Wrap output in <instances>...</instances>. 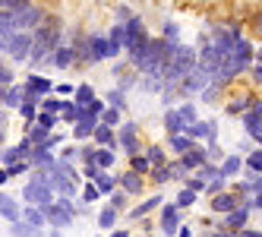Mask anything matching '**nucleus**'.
Returning a JSON list of instances; mask_svg holds the SVG:
<instances>
[{
    "instance_id": "46",
    "label": "nucleus",
    "mask_w": 262,
    "mask_h": 237,
    "mask_svg": "<svg viewBox=\"0 0 262 237\" xmlns=\"http://www.w3.org/2000/svg\"><path fill=\"white\" fill-rule=\"evenodd\" d=\"M0 85H4V89H13V85H16V73H13V67H7V63H4V70H0Z\"/></svg>"
},
{
    "instance_id": "10",
    "label": "nucleus",
    "mask_w": 262,
    "mask_h": 237,
    "mask_svg": "<svg viewBox=\"0 0 262 237\" xmlns=\"http://www.w3.org/2000/svg\"><path fill=\"white\" fill-rule=\"evenodd\" d=\"M186 136H190V139H209V149H215V145H218V120L215 117L199 120L196 126L186 130Z\"/></svg>"
},
{
    "instance_id": "33",
    "label": "nucleus",
    "mask_w": 262,
    "mask_h": 237,
    "mask_svg": "<svg viewBox=\"0 0 262 237\" xmlns=\"http://www.w3.org/2000/svg\"><path fill=\"white\" fill-rule=\"evenodd\" d=\"M161 38L171 41V45H183V41H180V26H177L174 19H164V26H161Z\"/></svg>"
},
{
    "instance_id": "18",
    "label": "nucleus",
    "mask_w": 262,
    "mask_h": 237,
    "mask_svg": "<svg viewBox=\"0 0 262 237\" xmlns=\"http://www.w3.org/2000/svg\"><path fill=\"white\" fill-rule=\"evenodd\" d=\"M120 190H123L126 196H142V193H145V177H139V174H133V171H123V174H120Z\"/></svg>"
},
{
    "instance_id": "60",
    "label": "nucleus",
    "mask_w": 262,
    "mask_h": 237,
    "mask_svg": "<svg viewBox=\"0 0 262 237\" xmlns=\"http://www.w3.org/2000/svg\"><path fill=\"white\" fill-rule=\"evenodd\" d=\"M142 237H152V234H142Z\"/></svg>"
},
{
    "instance_id": "49",
    "label": "nucleus",
    "mask_w": 262,
    "mask_h": 237,
    "mask_svg": "<svg viewBox=\"0 0 262 237\" xmlns=\"http://www.w3.org/2000/svg\"><path fill=\"white\" fill-rule=\"evenodd\" d=\"M7 171H10V177H19V174H29V171H35V168H32V161H19V165H10Z\"/></svg>"
},
{
    "instance_id": "4",
    "label": "nucleus",
    "mask_w": 262,
    "mask_h": 237,
    "mask_svg": "<svg viewBox=\"0 0 262 237\" xmlns=\"http://www.w3.org/2000/svg\"><path fill=\"white\" fill-rule=\"evenodd\" d=\"M23 203H26V206L48 209V206L57 203V193H54L51 187H45V184H26V187H23Z\"/></svg>"
},
{
    "instance_id": "13",
    "label": "nucleus",
    "mask_w": 262,
    "mask_h": 237,
    "mask_svg": "<svg viewBox=\"0 0 262 237\" xmlns=\"http://www.w3.org/2000/svg\"><path fill=\"white\" fill-rule=\"evenodd\" d=\"M240 203H243V199H240L234 190H228V193H221V196L209 199V209H212L215 215H224V218H228L234 209H240Z\"/></svg>"
},
{
    "instance_id": "52",
    "label": "nucleus",
    "mask_w": 262,
    "mask_h": 237,
    "mask_svg": "<svg viewBox=\"0 0 262 237\" xmlns=\"http://www.w3.org/2000/svg\"><path fill=\"white\" fill-rule=\"evenodd\" d=\"M250 73H253V79H256V82H262V60H256Z\"/></svg>"
},
{
    "instance_id": "24",
    "label": "nucleus",
    "mask_w": 262,
    "mask_h": 237,
    "mask_svg": "<svg viewBox=\"0 0 262 237\" xmlns=\"http://www.w3.org/2000/svg\"><path fill=\"white\" fill-rule=\"evenodd\" d=\"M196 145H199V142H196V139H190L186 133H180V136H167V149L177 152V158H180V155H186V152H193Z\"/></svg>"
},
{
    "instance_id": "28",
    "label": "nucleus",
    "mask_w": 262,
    "mask_h": 237,
    "mask_svg": "<svg viewBox=\"0 0 262 237\" xmlns=\"http://www.w3.org/2000/svg\"><path fill=\"white\" fill-rule=\"evenodd\" d=\"M98 228H101V231H107V234H111V231H117V209L111 206V203L98 212Z\"/></svg>"
},
{
    "instance_id": "15",
    "label": "nucleus",
    "mask_w": 262,
    "mask_h": 237,
    "mask_svg": "<svg viewBox=\"0 0 262 237\" xmlns=\"http://www.w3.org/2000/svg\"><path fill=\"white\" fill-rule=\"evenodd\" d=\"M23 209H26V206H19V203H16V196H10L7 190L0 193V215H4V222H7V225L23 222Z\"/></svg>"
},
{
    "instance_id": "39",
    "label": "nucleus",
    "mask_w": 262,
    "mask_h": 237,
    "mask_svg": "<svg viewBox=\"0 0 262 237\" xmlns=\"http://www.w3.org/2000/svg\"><path fill=\"white\" fill-rule=\"evenodd\" d=\"M101 123H104V126H117V130H120V126H123V111H117V107H107L104 117H101Z\"/></svg>"
},
{
    "instance_id": "12",
    "label": "nucleus",
    "mask_w": 262,
    "mask_h": 237,
    "mask_svg": "<svg viewBox=\"0 0 262 237\" xmlns=\"http://www.w3.org/2000/svg\"><path fill=\"white\" fill-rule=\"evenodd\" d=\"M32 149L35 145L23 136V142H16V145H7L4 149V168H10V165H19V161H29L32 158Z\"/></svg>"
},
{
    "instance_id": "48",
    "label": "nucleus",
    "mask_w": 262,
    "mask_h": 237,
    "mask_svg": "<svg viewBox=\"0 0 262 237\" xmlns=\"http://www.w3.org/2000/svg\"><path fill=\"white\" fill-rule=\"evenodd\" d=\"M57 98H63V101H70V95H76V85H70V82H57Z\"/></svg>"
},
{
    "instance_id": "59",
    "label": "nucleus",
    "mask_w": 262,
    "mask_h": 237,
    "mask_svg": "<svg viewBox=\"0 0 262 237\" xmlns=\"http://www.w3.org/2000/svg\"><path fill=\"white\" fill-rule=\"evenodd\" d=\"M256 145H259V149H262V139H259V142H256Z\"/></svg>"
},
{
    "instance_id": "30",
    "label": "nucleus",
    "mask_w": 262,
    "mask_h": 237,
    "mask_svg": "<svg viewBox=\"0 0 262 237\" xmlns=\"http://www.w3.org/2000/svg\"><path fill=\"white\" fill-rule=\"evenodd\" d=\"M101 199V190L92 184V180H82V196H79V206L85 209V206H92V203H98Z\"/></svg>"
},
{
    "instance_id": "50",
    "label": "nucleus",
    "mask_w": 262,
    "mask_h": 237,
    "mask_svg": "<svg viewBox=\"0 0 262 237\" xmlns=\"http://www.w3.org/2000/svg\"><path fill=\"white\" fill-rule=\"evenodd\" d=\"M126 199H129V196H126L123 190H117L114 196H111V199H107V203H111V206H114V209L120 212V209H126Z\"/></svg>"
},
{
    "instance_id": "58",
    "label": "nucleus",
    "mask_w": 262,
    "mask_h": 237,
    "mask_svg": "<svg viewBox=\"0 0 262 237\" xmlns=\"http://www.w3.org/2000/svg\"><path fill=\"white\" fill-rule=\"evenodd\" d=\"M48 237H63V231H57V228H51V231H48Z\"/></svg>"
},
{
    "instance_id": "45",
    "label": "nucleus",
    "mask_w": 262,
    "mask_h": 237,
    "mask_svg": "<svg viewBox=\"0 0 262 237\" xmlns=\"http://www.w3.org/2000/svg\"><path fill=\"white\" fill-rule=\"evenodd\" d=\"M199 177L205 180V184H209V180H215V177H221V165H215V161H209V165H205V168L199 171Z\"/></svg>"
},
{
    "instance_id": "41",
    "label": "nucleus",
    "mask_w": 262,
    "mask_h": 237,
    "mask_svg": "<svg viewBox=\"0 0 262 237\" xmlns=\"http://www.w3.org/2000/svg\"><path fill=\"white\" fill-rule=\"evenodd\" d=\"M167 180H174V171H171V165H164V168H155V171H152V184H155V187L167 184Z\"/></svg>"
},
{
    "instance_id": "42",
    "label": "nucleus",
    "mask_w": 262,
    "mask_h": 237,
    "mask_svg": "<svg viewBox=\"0 0 262 237\" xmlns=\"http://www.w3.org/2000/svg\"><path fill=\"white\" fill-rule=\"evenodd\" d=\"M183 187H186V190H193V193H205V190H209V184H205V180H202L199 174H190Z\"/></svg>"
},
{
    "instance_id": "3",
    "label": "nucleus",
    "mask_w": 262,
    "mask_h": 237,
    "mask_svg": "<svg viewBox=\"0 0 262 237\" xmlns=\"http://www.w3.org/2000/svg\"><path fill=\"white\" fill-rule=\"evenodd\" d=\"M48 23V16H45V7H38V4H26V10L13 19V26H16V32H38L41 26Z\"/></svg>"
},
{
    "instance_id": "55",
    "label": "nucleus",
    "mask_w": 262,
    "mask_h": 237,
    "mask_svg": "<svg viewBox=\"0 0 262 237\" xmlns=\"http://www.w3.org/2000/svg\"><path fill=\"white\" fill-rule=\"evenodd\" d=\"M7 184H10V171L4 168V171H0V187H7Z\"/></svg>"
},
{
    "instance_id": "34",
    "label": "nucleus",
    "mask_w": 262,
    "mask_h": 237,
    "mask_svg": "<svg viewBox=\"0 0 262 237\" xmlns=\"http://www.w3.org/2000/svg\"><path fill=\"white\" fill-rule=\"evenodd\" d=\"M177 111H180V117H183V123H186V130H190V126H196V123H199V117H196V107H193V101H180V104H177Z\"/></svg>"
},
{
    "instance_id": "37",
    "label": "nucleus",
    "mask_w": 262,
    "mask_h": 237,
    "mask_svg": "<svg viewBox=\"0 0 262 237\" xmlns=\"http://www.w3.org/2000/svg\"><path fill=\"white\" fill-rule=\"evenodd\" d=\"M196 199H199V193H193V190H186V187H183V190L177 193V199H174V203H177V209L183 212V209H190V206H196Z\"/></svg>"
},
{
    "instance_id": "9",
    "label": "nucleus",
    "mask_w": 262,
    "mask_h": 237,
    "mask_svg": "<svg viewBox=\"0 0 262 237\" xmlns=\"http://www.w3.org/2000/svg\"><path fill=\"white\" fill-rule=\"evenodd\" d=\"M26 85V92H29V98H35V101H45V98H51L54 95V85L48 76H41V73H29V79L23 82Z\"/></svg>"
},
{
    "instance_id": "35",
    "label": "nucleus",
    "mask_w": 262,
    "mask_h": 237,
    "mask_svg": "<svg viewBox=\"0 0 262 237\" xmlns=\"http://www.w3.org/2000/svg\"><path fill=\"white\" fill-rule=\"evenodd\" d=\"M250 107H253V98H234V101H228V107H224V111H228L231 117H234V114L243 117V114L250 111Z\"/></svg>"
},
{
    "instance_id": "8",
    "label": "nucleus",
    "mask_w": 262,
    "mask_h": 237,
    "mask_svg": "<svg viewBox=\"0 0 262 237\" xmlns=\"http://www.w3.org/2000/svg\"><path fill=\"white\" fill-rule=\"evenodd\" d=\"M250 212H256V209H253V199H243L240 209H234V212L221 222V228H224V231H234V234H243V231H247V222H250Z\"/></svg>"
},
{
    "instance_id": "54",
    "label": "nucleus",
    "mask_w": 262,
    "mask_h": 237,
    "mask_svg": "<svg viewBox=\"0 0 262 237\" xmlns=\"http://www.w3.org/2000/svg\"><path fill=\"white\" fill-rule=\"evenodd\" d=\"M243 237H262V228H247V231H243Z\"/></svg>"
},
{
    "instance_id": "14",
    "label": "nucleus",
    "mask_w": 262,
    "mask_h": 237,
    "mask_svg": "<svg viewBox=\"0 0 262 237\" xmlns=\"http://www.w3.org/2000/svg\"><path fill=\"white\" fill-rule=\"evenodd\" d=\"M26 101H29L26 85H13V89H4V92H0V104H4V111H19Z\"/></svg>"
},
{
    "instance_id": "26",
    "label": "nucleus",
    "mask_w": 262,
    "mask_h": 237,
    "mask_svg": "<svg viewBox=\"0 0 262 237\" xmlns=\"http://www.w3.org/2000/svg\"><path fill=\"white\" fill-rule=\"evenodd\" d=\"M51 136H54V133H51V130H45V126H38V123H26V139L35 145V149H38V145H45Z\"/></svg>"
},
{
    "instance_id": "31",
    "label": "nucleus",
    "mask_w": 262,
    "mask_h": 237,
    "mask_svg": "<svg viewBox=\"0 0 262 237\" xmlns=\"http://www.w3.org/2000/svg\"><path fill=\"white\" fill-rule=\"evenodd\" d=\"M10 234H13V237H45L48 231H38V228H32L29 222H16V225H10Z\"/></svg>"
},
{
    "instance_id": "43",
    "label": "nucleus",
    "mask_w": 262,
    "mask_h": 237,
    "mask_svg": "<svg viewBox=\"0 0 262 237\" xmlns=\"http://www.w3.org/2000/svg\"><path fill=\"white\" fill-rule=\"evenodd\" d=\"M57 120H60L57 114H48V111H41V114H38V120H35V123H38V126H45V130H51V133H54V130H57Z\"/></svg>"
},
{
    "instance_id": "47",
    "label": "nucleus",
    "mask_w": 262,
    "mask_h": 237,
    "mask_svg": "<svg viewBox=\"0 0 262 237\" xmlns=\"http://www.w3.org/2000/svg\"><path fill=\"white\" fill-rule=\"evenodd\" d=\"M60 158V165H67V168H73V161H76L79 158V149H73V145H67V149L57 155Z\"/></svg>"
},
{
    "instance_id": "57",
    "label": "nucleus",
    "mask_w": 262,
    "mask_h": 237,
    "mask_svg": "<svg viewBox=\"0 0 262 237\" xmlns=\"http://www.w3.org/2000/svg\"><path fill=\"white\" fill-rule=\"evenodd\" d=\"M177 237H193V231H190V228H186V225H183V228H180V234H177Z\"/></svg>"
},
{
    "instance_id": "16",
    "label": "nucleus",
    "mask_w": 262,
    "mask_h": 237,
    "mask_svg": "<svg viewBox=\"0 0 262 237\" xmlns=\"http://www.w3.org/2000/svg\"><path fill=\"white\" fill-rule=\"evenodd\" d=\"M158 209H164V196H161V193H155V196L142 199L139 206H133V209H129V218H133V222H139V218H145L148 212H158Z\"/></svg>"
},
{
    "instance_id": "17",
    "label": "nucleus",
    "mask_w": 262,
    "mask_h": 237,
    "mask_svg": "<svg viewBox=\"0 0 262 237\" xmlns=\"http://www.w3.org/2000/svg\"><path fill=\"white\" fill-rule=\"evenodd\" d=\"M76 60H79L76 48H73V45H63L60 51H54V54H51V60H48V63H51V67H57V70H70Z\"/></svg>"
},
{
    "instance_id": "6",
    "label": "nucleus",
    "mask_w": 262,
    "mask_h": 237,
    "mask_svg": "<svg viewBox=\"0 0 262 237\" xmlns=\"http://www.w3.org/2000/svg\"><path fill=\"white\" fill-rule=\"evenodd\" d=\"M120 139V149H126V155H142V142H139V123L136 120H123V126L117 130Z\"/></svg>"
},
{
    "instance_id": "21",
    "label": "nucleus",
    "mask_w": 262,
    "mask_h": 237,
    "mask_svg": "<svg viewBox=\"0 0 262 237\" xmlns=\"http://www.w3.org/2000/svg\"><path fill=\"white\" fill-rule=\"evenodd\" d=\"M240 171H247V158H243V155H237V152H231V155H224L221 158V174L224 177H237Z\"/></svg>"
},
{
    "instance_id": "53",
    "label": "nucleus",
    "mask_w": 262,
    "mask_h": 237,
    "mask_svg": "<svg viewBox=\"0 0 262 237\" xmlns=\"http://www.w3.org/2000/svg\"><path fill=\"white\" fill-rule=\"evenodd\" d=\"M107 237H133V234H129V231H126V228H117V231H111V234H107Z\"/></svg>"
},
{
    "instance_id": "38",
    "label": "nucleus",
    "mask_w": 262,
    "mask_h": 237,
    "mask_svg": "<svg viewBox=\"0 0 262 237\" xmlns=\"http://www.w3.org/2000/svg\"><path fill=\"white\" fill-rule=\"evenodd\" d=\"M63 107H67V101L63 98H45L41 101V111H48V114H57V117H63Z\"/></svg>"
},
{
    "instance_id": "23",
    "label": "nucleus",
    "mask_w": 262,
    "mask_h": 237,
    "mask_svg": "<svg viewBox=\"0 0 262 237\" xmlns=\"http://www.w3.org/2000/svg\"><path fill=\"white\" fill-rule=\"evenodd\" d=\"M164 130H167V136L186 133V123H183V117H180L177 107H167V111H164Z\"/></svg>"
},
{
    "instance_id": "51",
    "label": "nucleus",
    "mask_w": 262,
    "mask_h": 237,
    "mask_svg": "<svg viewBox=\"0 0 262 237\" xmlns=\"http://www.w3.org/2000/svg\"><path fill=\"white\" fill-rule=\"evenodd\" d=\"M209 237H243V234H234V231H224V228H218V231H209Z\"/></svg>"
},
{
    "instance_id": "7",
    "label": "nucleus",
    "mask_w": 262,
    "mask_h": 237,
    "mask_svg": "<svg viewBox=\"0 0 262 237\" xmlns=\"http://www.w3.org/2000/svg\"><path fill=\"white\" fill-rule=\"evenodd\" d=\"M158 228H161L164 237H177V234H180L183 215H180L177 203H164V209H161V215H158Z\"/></svg>"
},
{
    "instance_id": "29",
    "label": "nucleus",
    "mask_w": 262,
    "mask_h": 237,
    "mask_svg": "<svg viewBox=\"0 0 262 237\" xmlns=\"http://www.w3.org/2000/svg\"><path fill=\"white\" fill-rule=\"evenodd\" d=\"M129 171H133V174H139V177H152V161H148L145 158V152L142 155H133V158H129Z\"/></svg>"
},
{
    "instance_id": "5",
    "label": "nucleus",
    "mask_w": 262,
    "mask_h": 237,
    "mask_svg": "<svg viewBox=\"0 0 262 237\" xmlns=\"http://www.w3.org/2000/svg\"><path fill=\"white\" fill-rule=\"evenodd\" d=\"M32 51H35V35L32 32H16L10 45L4 48V54H10L13 60H32Z\"/></svg>"
},
{
    "instance_id": "19",
    "label": "nucleus",
    "mask_w": 262,
    "mask_h": 237,
    "mask_svg": "<svg viewBox=\"0 0 262 237\" xmlns=\"http://www.w3.org/2000/svg\"><path fill=\"white\" fill-rule=\"evenodd\" d=\"M32 168L35 171H51V168H57L60 165V158L54 155V152H48V149H32Z\"/></svg>"
},
{
    "instance_id": "32",
    "label": "nucleus",
    "mask_w": 262,
    "mask_h": 237,
    "mask_svg": "<svg viewBox=\"0 0 262 237\" xmlns=\"http://www.w3.org/2000/svg\"><path fill=\"white\" fill-rule=\"evenodd\" d=\"M145 158L148 161H152V168H164V165H171V161H167L164 158V145H148V149H145Z\"/></svg>"
},
{
    "instance_id": "56",
    "label": "nucleus",
    "mask_w": 262,
    "mask_h": 237,
    "mask_svg": "<svg viewBox=\"0 0 262 237\" xmlns=\"http://www.w3.org/2000/svg\"><path fill=\"white\" fill-rule=\"evenodd\" d=\"M250 111H253L256 117H262V101H253V107H250Z\"/></svg>"
},
{
    "instance_id": "1",
    "label": "nucleus",
    "mask_w": 262,
    "mask_h": 237,
    "mask_svg": "<svg viewBox=\"0 0 262 237\" xmlns=\"http://www.w3.org/2000/svg\"><path fill=\"white\" fill-rule=\"evenodd\" d=\"M45 212H48V225H51V228H57V231H63V228H70L73 222H76L79 203H76V199H57V203L48 206Z\"/></svg>"
},
{
    "instance_id": "11",
    "label": "nucleus",
    "mask_w": 262,
    "mask_h": 237,
    "mask_svg": "<svg viewBox=\"0 0 262 237\" xmlns=\"http://www.w3.org/2000/svg\"><path fill=\"white\" fill-rule=\"evenodd\" d=\"M209 89H212V76H209V73H205L202 67H196L193 73H190V76H186L183 79V85H180V92L186 95V92H209Z\"/></svg>"
},
{
    "instance_id": "40",
    "label": "nucleus",
    "mask_w": 262,
    "mask_h": 237,
    "mask_svg": "<svg viewBox=\"0 0 262 237\" xmlns=\"http://www.w3.org/2000/svg\"><path fill=\"white\" fill-rule=\"evenodd\" d=\"M247 171L250 174H262V149H253L247 155Z\"/></svg>"
},
{
    "instance_id": "22",
    "label": "nucleus",
    "mask_w": 262,
    "mask_h": 237,
    "mask_svg": "<svg viewBox=\"0 0 262 237\" xmlns=\"http://www.w3.org/2000/svg\"><path fill=\"white\" fill-rule=\"evenodd\" d=\"M23 222H29L32 228H38V231H48V228H51V225H48V212L38 209V206H26V209H23Z\"/></svg>"
},
{
    "instance_id": "25",
    "label": "nucleus",
    "mask_w": 262,
    "mask_h": 237,
    "mask_svg": "<svg viewBox=\"0 0 262 237\" xmlns=\"http://www.w3.org/2000/svg\"><path fill=\"white\" fill-rule=\"evenodd\" d=\"M240 123H243V130H247L250 139H256V142L262 139V117H256L253 111H247V114L240 117Z\"/></svg>"
},
{
    "instance_id": "2",
    "label": "nucleus",
    "mask_w": 262,
    "mask_h": 237,
    "mask_svg": "<svg viewBox=\"0 0 262 237\" xmlns=\"http://www.w3.org/2000/svg\"><path fill=\"white\" fill-rule=\"evenodd\" d=\"M120 51L123 48L117 41H111V35H104V32H92L89 35V67L92 63H101L107 57H117Z\"/></svg>"
},
{
    "instance_id": "36",
    "label": "nucleus",
    "mask_w": 262,
    "mask_h": 237,
    "mask_svg": "<svg viewBox=\"0 0 262 237\" xmlns=\"http://www.w3.org/2000/svg\"><path fill=\"white\" fill-rule=\"evenodd\" d=\"M104 101H107V107H117V111L126 114V92H120V89H111Z\"/></svg>"
},
{
    "instance_id": "27",
    "label": "nucleus",
    "mask_w": 262,
    "mask_h": 237,
    "mask_svg": "<svg viewBox=\"0 0 262 237\" xmlns=\"http://www.w3.org/2000/svg\"><path fill=\"white\" fill-rule=\"evenodd\" d=\"M73 101H76L79 107H89V104H95L98 95H95V85H89V82H79L76 85V95H73Z\"/></svg>"
},
{
    "instance_id": "20",
    "label": "nucleus",
    "mask_w": 262,
    "mask_h": 237,
    "mask_svg": "<svg viewBox=\"0 0 262 237\" xmlns=\"http://www.w3.org/2000/svg\"><path fill=\"white\" fill-rule=\"evenodd\" d=\"M92 142H95L98 145V149H111V152H114L117 149V145H120V139H117V130H114V126H98V130H95V139H92Z\"/></svg>"
},
{
    "instance_id": "44",
    "label": "nucleus",
    "mask_w": 262,
    "mask_h": 237,
    "mask_svg": "<svg viewBox=\"0 0 262 237\" xmlns=\"http://www.w3.org/2000/svg\"><path fill=\"white\" fill-rule=\"evenodd\" d=\"M114 152H111V149H98V168L101 171H111V165H114Z\"/></svg>"
}]
</instances>
